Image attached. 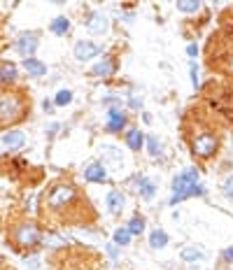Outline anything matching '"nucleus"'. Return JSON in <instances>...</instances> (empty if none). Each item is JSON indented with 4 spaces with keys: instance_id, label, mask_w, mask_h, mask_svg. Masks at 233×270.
I'll return each instance as SVG.
<instances>
[{
    "instance_id": "f257e3e1",
    "label": "nucleus",
    "mask_w": 233,
    "mask_h": 270,
    "mask_svg": "<svg viewBox=\"0 0 233 270\" xmlns=\"http://www.w3.org/2000/svg\"><path fill=\"white\" fill-rule=\"evenodd\" d=\"M201 175H198L196 168H187L182 170L175 180H172V198H170V205H178L182 200L191 198V196H205V189L198 184Z\"/></svg>"
},
{
    "instance_id": "f03ea898",
    "label": "nucleus",
    "mask_w": 233,
    "mask_h": 270,
    "mask_svg": "<svg viewBox=\"0 0 233 270\" xmlns=\"http://www.w3.org/2000/svg\"><path fill=\"white\" fill-rule=\"evenodd\" d=\"M26 105H24V95L14 93V91H5L0 93V126L14 124L24 117Z\"/></svg>"
},
{
    "instance_id": "7ed1b4c3",
    "label": "nucleus",
    "mask_w": 233,
    "mask_h": 270,
    "mask_svg": "<svg viewBox=\"0 0 233 270\" xmlns=\"http://www.w3.org/2000/svg\"><path fill=\"white\" fill-rule=\"evenodd\" d=\"M217 145H219L217 135L210 133V130H203V133H198L196 138H193L191 149H193V154L201 156V159H210V156L217 151Z\"/></svg>"
},
{
    "instance_id": "20e7f679",
    "label": "nucleus",
    "mask_w": 233,
    "mask_h": 270,
    "mask_svg": "<svg viewBox=\"0 0 233 270\" xmlns=\"http://www.w3.org/2000/svg\"><path fill=\"white\" fill-rule=\"evenodd\" d=\"M75 198H77V191L72 189L70 184H61V186H56V189L49 194V205L54 207V210H59V207L72 205Z\"/></svg>"
},
{
    "instance_id": "39448f33",
    "label": "nucleus",
    "mask_w": 233,
    "mask_h": 270,
    "mask_svg": "<svg viewBox=\"0 0 233 270\" xmlns=\"http://www.w3.org/2000/svg\"><path fill=\"white\" fill-rule=\"evenodd\" d=\"M14 238H16V242L24 247H33L40 242V233H37V228L33 224H21L19 228L14 230Z\"/></svg>"
},
{
    "instance_id": "423d86ee",
    "label": "nucleus",
    "mask_w": 233,
    "mask_h": 270,
    "mask_svg": "<svg viewBox=\"0 0 233 270\" xmlns=\"http://www.w3.org/2000/svg\"><path fill=\"white\" fill-rule=\"evenodd\" d=\"M86 30L91 35H105L107 30H110V19L103 12H91L89 19H86Z\"/></svg>"
},
{
    "instance_id": "0eeeda50",
    "label": "nucleus",
    "mask_w": 233,
    "mask_h": 270,
    "mask_svg": "<svg viewBox=\"0 0 233 270\" xmlns=\"http://www.w3.org/2000/svg\"><path fill=\"white\" fill-rule=\"evenodd\" d=\"M26 142H28V138H26L24 130H7L5 135H3V147L10 151H19L26 147Z\"/></svg>"
},
{
    "instance_id": "6e6552de",
    "label": "nucleus",
    "mask_w": 233,
    "mask_h": 270,
    "mask_svg": "<svg viewBox=\"0 0 233 270\" xmlns=\"http://www.w3.org/2000/svg\"><path fill=\"white\" fill-rule=\"evenodd\" d=\"M35 49H37V33H24V35H19V40H16V51H19L21 56L31 59V56L35 54Z\"/></svg>"
},
{
    "instance_id": "1a4fd4ad",
    "label": "nucleus",
    "mask_w": 233,
    "mask_h": 270,
    "mask_svg": "<svg viewBox=\"0 0 233 270\" xmlns=\"http://www.w3.org/2000/svg\"><path fill=\"white\" fill-rule=\"evenodd\" d=\"M72 54H75L77 61H89V59H93V56L101 54V47L93 45V42H89V40H80V42H75Z\"/></svg>"
},
{
    "instance_id": "9d476101",
    "label": "nucleus",
    "mask_w": 233,
    "mask_h": 270,
    "mask_svg": "<svg viewBox=\"0 0 233 270\" xmlns=\"http://www.w3.org/2000/svg\"><path fill=\"white\" fill-rule=\"evenodd\" d=\"M124 126H126V114L119 107H110V112H107V130L110 133H122Z\"/></svg>"
},
{
    "instance_id": "9b49d317",
    "label": "nucleus",
    "mask_w": 233,
    "mask_h": 270,
    "mask_svg": "<svg viewBox=\"0 0 233 270\" xmlns=\"http://www.w3.org/2000/svg\"><path fill=\"white\" fill-rule=\"evenodd\" d=\"M105 205H107V210H110L112 215H119V212L126 207V196H124V191L112 189L110 194H107V198H105Z\"/></svg>"
},
{
    "instance_id": "f8f14e48",
    "label": "nucleus",
    "mask_w": 233,
    "mask_h": 270,
    "mask_svg": "<svg viewBox=\"0 0 233 270\" xmlns=\"http://www.w3.org/2000/svg\"><path fill=\"white\" fill-rule=\"evenodd\" d=\"M114 70H116V61L112 59V56H105V59L98 61V63L91 68V75H96V77H110V75H114Z\"/></svg>"
},
{
    "instance_id": "ddd939ff",
    "label": "nucleus",
    "mask_w": 233,
    "mask_h": 270,
    "mask_svg": "<svg viewBox=\"0 0 233 270\" xmlns=\"http://www.w3.org/2000/svg\"><path fill=\"white\" fill-rule=\"evenodd\" d=\"M84 180H89V182H105L107 180L105 165H103V163H91L84 170Z\"/></svg>"
},
{
    "instance_id": "4468645a",
    "label": "nucleus",
    "mask_w": 233,
    "mask_h": 270,
    "mask_svg": "<svg viewBox=\"0 0 233 270\" xmlns=\"http://www.w3.org/2000/svg\"><path fill=\"white\" fill-rule=\"evenodd\" d=\"M24 70H26V75H31V77H45L47 75V65L42 63V61H37V59H26L24 61Z\"/></svg>"
},
{
    "instance_id": "2eb2a0df",
    "label": "nucleus",
    "mask_w": 233,
    "mask_h": 270,
    "mask_svg": "<svg viewBox=\"0 0 233 270\" xmlns=\"http://www.w3.org/2000/svg\"><path fill=\"white\" fill-rule=\"evenodd\" d=\"M49 30L54 33V35H68V33H70V21H68L63 14L56 16V19L49 24Z\"/></svg>"
},
{
    "instance_id": "dca6fc26",
    "label": "nucleus",
    "mask_w": 233,
    "mask_h": 270,
    "mask_svg": "<svg viewBox=\"0 0 233 270\" xmlns=\"http://www.w3.org/2000/svg\"><path fill=\"white\" fill-rule=\"evenodd\" d=\"M126 145L131 147L133 151H138L142 145H145V135L140 133V128H131V130H128V133H126Z\"/></svg>"
},
{
    "instance_id": "f3484780",
    "label": "nucleus",
    "mask_w": 233,
    "mask_h": 270,
    "mask_svg": "<svg viewBox=\"0 0 233 270\" xmlns=\"http://www.w3.org/2000/svg\"><path fill=\"white\" fill-rule=\"evenodd\" d=\"M166 245H168L166 230H163V228H154L152 235H149V247H152V249H161V247H166Z\"/></svg>"
},
{
    "instance_id": "a211bd4d",
    "label": "nucleus",
    "mask_w": 233,
    "mask_h": 270,
    "mask_svg": "<svg viewBox=\"0 0 233 270\" xmlns=\"http://www.w3.org/2000/svg\"><path fill=\"white\" fill-rule=\"evenodd\" d=\"M180 259L187 261V263H196V261L205 259V254H203V249H198V247H184L182 254H180Z\"/></svg>"
},
{
    "instance_id": "6ab92c4d",
    "label": "nucleus",
    "mask_w": 233,
    "mask_h": 270,
    "mask_svg": "<svg viewBox=\"0 0 233 270\" xmlns=\"http://www.w3.org/2000/svg\"><path fill=\"white\" fill-rule=\"evenodd\" d=\"M147 140V151H149V156H161L163 154V145H161V140H159L157 135H149V138H145Z\"/></svg>"
},
{
    "instance_id": "aec40b11",
    "label": "nucleus",
    "mask_w": 233,
    "mask_h": 270,
    "mask_svg": "<svg viewBox=\"0 0 233 270\" xmlns=\"http://www.w3.org/2000/svg\"><path fill=\"white\" fill-rule=\"evenodd\" d=\"M138 191H140L142 198H152L154 196V184L149 182V177H140V182H138Z\"/></svg>"
},
{
    "instance_id": "412c9836",
    "label": "nucleus",
    "mask_w": 233,
    "mask_h": 270,
    "mask_svg": "<svg viewBox=\"0 0 233 270\" xmlns=\"http://www.w3.org/2000/svg\"><path fill=\"white\" fill-rule=\"evenodd\" d=\"M178 10L184 12V14H193V12L201 10V3H198V0H180Z\"/></svg>"
},
{
    "instance_id": "4be33fe9",
    "label": "nucleus",
    "mask_w": 233,
    "mask_h": 270,
    "mask_svg": "<svg viewBox=\"0 0 233 270\" xmlns=\"http://www.w3.org/2000/svg\"><path fill=\"white\" fill-rule=\"evenodd\" d=\"M126 230H128L131 235H140L142 230H145V219H142V217H133V219L128 221Z\"/></svg>"
},
{
    "instance_id": "5701e85b",
    "label": "nucleus",
    "mask_w": 233,
    "mask_h": 270,
    "mask_svg": "<svg viewBox=\"0 0 233 270\" xmlns=\"http://www.w3.org/2000/svg\"><path fill=\"white\" fill-rule=\"evenodd\" d=\"M54 103L56 105H70L72 103V91H68V89H61L59 93H56V98H54Z\"/></svg>"
},
{
    "instance_id": "b1692460",
    "label": "nucleus",
    "mask_w": 233,
    "mask_h": 270,
    "mask_svg": "<svg viewBox=\"0 0 233 270\" xmlns=\"http://www.w3.org/2000/svg\"><path fill=\"white\" fill-rule=\"evenodd\" d=\"M16 80V68L14 65H3L0 68V82H12Z\"/></svg>"
},
{
    "instance_id": "393cba45",
    "label": "nucleus",
    "mask_w": 233,
    "mask_h": 270,
    "mask_svg": "<svg viewBox=\"0 0 233 270\" xmlns=\"http://www.w3.org/2000/svg\"><path fill=\"white\" fill-rule=\"evenodd\" d=\"M114 242L116 245H122V247H126L128 242H131V233H128L126 228H116L114 230Z\"/></svg>"
},
{
    "instance_id": "a878e982",
    "label": "nucleus",
    "mask_w": 233,
    "mask_h": 270,
    "mask_svg": "<svg viewBox=\"0 0 233 270\" xmlns=\"http://www.w3.org/2000/svg\"><path fill=\"white\" fill-rule=\"evenodd\" d=\"M222 191H224V196H226L228 200H233V175H228L226 180H224V184H222Z\"/></svg>"
},
{
    "instance_id": "bb28decb",
    "label": "nucleus",
    "mask_w": 233,
    "mask_h": 270,
    "mask_svg": "<svg viewBox=\"0 0 233 270\" xmlns=\"http://www.w3.org/2000/svg\"><path fill=\"white\" fill-rule=\"evenodd\" d=\"M189 75H191L193 86H198V68H196V63H191V65H189Z\"/></svg>"
},
{
    "instance_id": "cd10ccee",
    "label": "nucleus",
    "mask_w": 233,
    "mask_h": 270,
    "mask_svg": "<svg viewBox=\"0 0 233 270\" xmlns=\"http://www.w3.org/2000/svg\"><path fill=\"white\" fill-rule=\"evenodd\" d=\"M222 256H224V261H226V263H233V247H226Z\"/></svg>"
},
{
    "instance_id": "c85d7f7f",
    "label": "nucleus",
    "mask_w": 233,
    "mask_h": 270,
    "mask_svg": "<svg viewBox=\"0 0 233 270\" xmlns=\"http://www.w3.org/2000/svg\"><path fill=\"white\" fill-rule=\"evenodd\" d=\"M128 103H131L133 110H140V107H142V100H140V98H135V95H133V98L128 100Z\"/></svg>"
},
{
    "instance_id": "c756f323",
    "label": "nucleus",
    "mask_w": 233,
    "mask_h": 270,
    "mask_svg": "<svg viewBox=\"0 0 233 270\" xmlns=\"http://www.w3.org/2000/svg\"><path fill=\"white\" fill-rule=\"evenodd\" d=\"M187 54H189V56H191V59H193V56L198 54V47H196V45H189V47H187Z\"/></svg>"
},
{
    "instance_id": "7c9ffc66",
    "label": "nucleus",
    "mask_w": 233,
    "mask_h": 270,
    "mask_svg": "<svg viewBox=\"0 0 233 270\" xmlns=\"http://www.w3.org/2000/svg\"><path fill=\"white\" fill-rule=\"evenodd\" d=\"M42 110H45V112H51V110H54V105H51L49 100H45V103H42Z\"/></svg>"
},
{
    "instance_id": "2f4dec72",
    "label": "nucleus",
    "mask_w": 233,
    "mask_h": 270,
    "mask_svg": "<svg viewBox=\"0 0 233 270\" xmlns=\"http://www.w3.org/2000/svg\"><path fill=\"white\" fill-rule=\"evenodd\" d=\"M107 254H110V259H116V249H114V247H107Z\"/></svg>"
},
{
    "instance_id": "473e14b6",
    "label": "nucleus",
    "mask_w": 233,
    "mask_h": 270,
    "mask_svg": "<svg viewBox=\"0 0 233 270\" xmlns=\"http://www.w3.org/2000/svg\"><path fill=\"white\" fill-rule=\"evenodd\" d=\"M26 265H28V268H37V259H31V261H26Z\"/></svg>"
},
{
    "instance_id": "72a5a7b5",
    "label": "nucleus",
    "mask_w": 233,
    "mask_h": 270,
    "mask_svg": "<svg viewBox=\"0 0 233 270\" xmlns=\"http://www.w3.org/2000/svg\"><path fill=\"white\" fill-rule=\"evenodd\" d=\"M56 130H59V124H51V126H49V130H47V133H49V135H54Z\"/></svg>"
},
{
    "instance_id": "f704fd0d",
    "label": "nucleus",
    "mask_w": 233,
    "mask_h": 270,
    "mask_svg": "<svg viewBox=\"0 0 233 270\" xmlns=\"http://www.w3.org/2000/svg\"><path fill=\"white\" fill-rule=\"evenodd\" d=\"M228 70H231V72H233V59H231V61H228Z\"/></svg>"
},
{
    "instance_id": "c9c22d12",
    "label": "nucleus",
    "mask_w": 233,
    "mask_h": 270,
    "mask_svg": "<svg viewBox=\"0 0 233 270\" xmlns=\"http://www.w3.org/2000/svg\"><path fill=\"white\" fill-rule=\"evenodd\" d=\"M0 84H3V82H0Z\"/></svg>"
}]
</instances>
